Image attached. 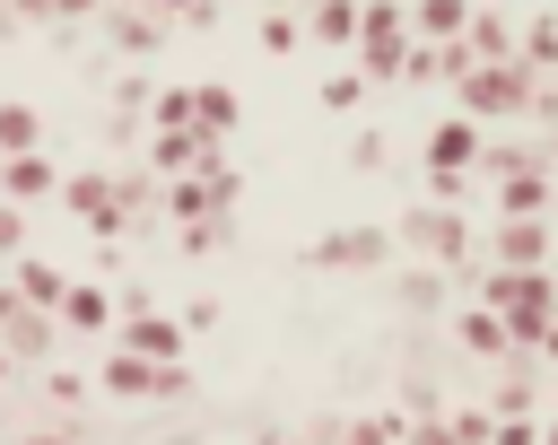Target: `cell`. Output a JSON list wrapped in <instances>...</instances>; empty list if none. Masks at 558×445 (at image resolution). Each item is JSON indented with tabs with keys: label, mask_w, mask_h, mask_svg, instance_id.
Here are the masks:
<instances>
[{
	"label": "cell",
	"mask_w": 558,
	"mask_h": 445,
	"mask_svg": "<svg viewBox=\"0 0 558 445\" xmlns=\"http://www.w3.org/2000/svg\"><path fill=\"white\" fill-rule=\"evenodd\" d=\"M488 428H497V419H480V410H462V419H453V445H488Z\"/></svg>",
	"instance_id": "ba28073f"
},
{
	"label": "cell",
	"mask_w": 558,
	"mask_h": 445,
	"mask_svg": "<svg viewBox=\"0 0 558 445\" xmlns=\"http://www.w3.org/2000/svg\"><path fill=\"white\" fill-rule=\"evenodd\" d=\"M488 445H541V428H532V419H497V428H488Z\"/></svg>",
	"instance_id": "52a82bcc"
},
{
	"label": "cell",
	"mask_w": 558,
	"mask_h": 445,
	"mask_svg": "<svg viewBox=\"0 0 558 445\" xmlns=\"http://www.w3.org/2000/svg\"><path fill=\"white\" fill-rule=\"evenodd\" d=\"M462 157H480V131H471V122H445V131H436V166L453 175Z\"/></svg>",
	"instance_id": "5b68a950"
},
{
	"label": "cell",
	"mask_w": 558,
	"mask_h": 445,
	"mask_svg": "<svg viewBox=\"0 0 558 445\" xmlns=\"http://www.w3.org/2000/svg\"><path fill=\"white\" fill-rule=\"evenodd\" d=\"M541 209H549V166L541 157L506 166V218H541Z\"/></svg>",
	"instance_id": "277c9868"
},
{
	"label": "cell",
	"mask_w": 558,
	"mask_h": 445,
	"mask_svg": "<svg viewBox=\"0 0 558 445\" xmlns=\"http://www.w3.org/2000/svg\"><path fill=\"white\" fill-rule=\"evenodd\" d=\"M488 314L514 332V340H549L558 332V279L549 270H488Z\"/></svg>",
	"instance_id": "6da1fadb"
},
{
	"label": "cell",
	"mask_w": 558,
	"mask_h": 445,
	"mask_svg": "<svg viewBox=\"0 0 558 445\" xmlns=\"http://www.w3.org/2000/svg\"><path fill=\"white\" fill-rule=\"evenodd\" d=\"M549 253H558V236L541 218H506L497 227V270H549Z\"/></svg>",
	"instance_id": "7a4b0ae2"
},
{
	"label": "cell",
	"mask_w": 558,
	"mask_h": 445,
	"mask_svg": "<svg viewBox=\"0 0 558 445\" xmlns=\"http://www.w3.org/2000/svg\"><path fill=\"white\" fill-rule=\"evenodd\" d=\"M541 113H549V122H558V79H549V96H541Z\"/></svg>",
	"instance_id": "30bf717a"
},
{
	"label": "cell",
	"mask_w": 558,
	"mask_h": 445,
	"mask_svg": "<svg viewBox=\"0 0 558 445\" xmlns=\"http://www.w3.org/2000/svg\"><path fill=\"white\" fill-rule=\"evenodd\" d=\"M462 105H471V113H514V105H532V79H523L514 61H497V70H480V79L462 87Z\"/></svg>",
	"instance_id": "3957f363"
},
{
	"label": "cell",
	"mask_w": 558,
	"mask_h": 445,
	"mask_svg": "<svg viewBox=\"0 0 558 445\" xmlns=\"http://www.w3.org/2000/svg\"><path fill=\"white\" fill-rule=\"evenodd\" d=\"M418 445H453V436H436V428H427V436H418Z\"/></svg>",
	"instance_id": "8fae6325"
},
{
	"label": "cell",
	"mask_w": 558,
	"mask_h": 445,
	"mask_svg": "<svg viewBox=\"0 0 558 445\" xmlns=\"http://www.w3.org/2000/svg\"><path fill=\"white\" fill-rule=\"evenodd\" d=\"M462 340H471V349H488V358H497V349H506V340H514V332H506V323H497V314H488V305H480V314H462Z\"/></svg>",
	"instance_id": "8992f818"
},
{
	"label": "cell",
	"mask_w": 558,
	"mask_h": 445,
	"mask_svg": "<svg viewBox=\"0 0 558 445\" xmlns=\"http://www.w3.org/2000/svg\"><path fill=\"white\" fill-rule=\"evenodd\" d=\"M462 17H471V9H462V0H427V26H436V35H453V26H462Z\"/></svg>",
	"instance_id": "9c48e42d"
}]
</instances>
